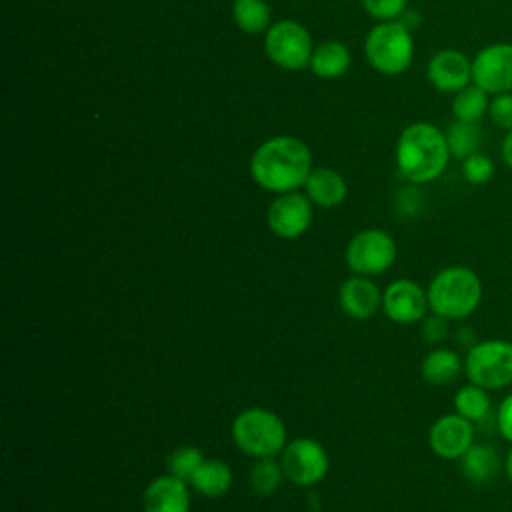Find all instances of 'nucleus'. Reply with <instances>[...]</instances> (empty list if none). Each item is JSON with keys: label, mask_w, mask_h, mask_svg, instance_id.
<instances>
[{"label": "nucleus", "mask_w": 512, "mask_h": 512, "mask_svg": "<svg viewBox=\"0 0 512 512\" xmlns=\"http://www.w3.org/2000/svg\"><path fill=\"white\" fill-rule=\"evenodd\" d=\"M382 308L396 324H414L426 316L428 294L414 280L402 278L386 286L382 294Z\"/></svg>", "instance_id": "obj_12"}, {"label": "nucleus", "mask_w": 512, "mask_h": 512, "mask_svg": "<svg viewBox=\"0 0 512 512\" xmlns=\"http://www.w3.org/2000/svg\"><path fill=\"white\" fill-rule=\"evenodd\" d=\"M232 16L246 34H260L270 28V6L264 0H234Z\"/></svg>", "instance_id": "obj_23"}, {"label": "nucleus", "mask_w": 512, "mask_h": 512, "mask_svg": "<svg viewBox=\"0 0 512 512\" xmlns=\"http://www.w3.org/2000/svg\"><path fill=\"white\" fill-rule=\"evenodd\" d=\"M282 478H286L282 464L276 462L274 458H256V462L252 464L250 474H248L250 488L258 496L274 494L280 488Z\"/></svg>", "instance_id": "obj_25"}, {"label": "nucleus", "mask_w": 512, "mask_h": 512, "mask_svg": "<svg viewBox=\"0 0 512 512\" xmlns=\"http://www.w3.org/2000/svg\"><path fill=\"white\" fill-rule=\"evenodd\" d=\"M488 104V92H484L480 86L472 82L454 94L452 112L458 122L478 124L488 114Z\"/></svg>", "instance_id": "obj_22"}, {"label": "nucleus", "mask_w": 512, "mask_h": 512, "mask_svg": "<svg viewBox=\"0 0 512 512\" xmlns=\"http://www.w3.org/2000/svg\"><path fill=\"white\" fill-rule=\"evenodd\" d=\"M396 254V242L386 230L366 228L352 236L346 246L344 258L350 272L370 278L390 270L396 262Z\"/></svg>", "instance_id": "obj_7"}, {"label": "nucleus", "mask_w": 512, "mask_h": 512, "mask_svg": "<svg viewBox=\"0 0 512 512\" xmlns=\"http://www.w3.org/2000/svg\"><path fill=\"white\" fill-rule=\"evenodd\" d=\"M426 76L436 90L456 94L472 84V62L462 52L446 48L430 58Z\"/></svg>", "instance_id": "obj_14"}, {"label": "nucleus", "mask_w": 512, "mask_h": 512, "mask_svg": "<svg viewBox=\"0 0 512 512\" xmlns=\"http://www.w3.org/2000/svg\"><path fill=\"white\" fill-rule=\"evenodd\" d=\"M426 294L432 314L446 320H462L478 308L482 282L472 268L448 266L430 280Z\"/></svg>", "instance_id": "obj_3"}, {"label": "nucleus", "mask_w": 512, "mask_h": 512, "mask_svg": "<svg viewBox=\"0 0 512 512\" xmlns=\"http://www.w3.org/2000/svg\"><path fill=\"white\" fill-rule=\"evenodd\" d=\"M464 374L484 390L512 384V342L500 338L474 342L464 358Z\"/></svg>", "instance_id": "obj_6"}, {"label": "nucleus", "mask_w": 512, "mask_h": 512, "mask_svg": "<svg viewBox=\"0 0 512 512\" xmlns=\"http://www.w3.org/2000/svg\"><path fill=\"white\" fill-rule=\"evenodd\" d=\"M496 424L498 432L504 436V440L512 442V392L500 402L496 412Z\"/></svg>", "instance_id": "obj_32"}, {"label": "nucleus", "mask_w": 512, "mask_h": 512, "mask_svg": "<svg viewBox=\"0 0 512 512\" xmlns=\"http://www.w3.org/2000/svg\"><path fill=\"white\" fill-rule=\"evenodd\" d=\"M202 462H204V454L196 446H180L170 452L166 466L172 476L184 482H190V478L194 476V472L200 468Z\"/></svg>", "instance_id": "obj_27"}, {"label": "nucleus", "mask_w": 512, "mask_h": 512, "mask_svg": "<svg viewBox=\"0 0 512 512\" xmlns=\"http://www.w3.org/2000/svg\"><path fill=\"white\" fill-rule=\"evenodd\" d=\"M312 172V154L296 136H274L260 144L250 160L252 180L276 194L304 186Z\"/></svg>", "instance_id": "obj_1"}, {"label": "nucleus", "mask_w": 512, "mask_h": 512, "mask_svg": "<svg viewBox=\"0 0 512 512\" xmlns=\"http://www.w3.org/2000/svg\"><path fill=\"white\" fill-rule=\"evenodd\" d=\"M464 368L460 356L450 348H434L430 350L420 364L422 378L432 386H446L454 382Z\"/></svg>", "instance_id": "obj_20"}, {"label": "nucleus", "mask_w": 512, "mask_h": 512, "mask_svg": "<svg viewBox=\"0 0 512 512\" xmlns=\"http://www.w3.org/2000/svg\"><path fill=\"white\" fill-rule=\"evenodd\" d=\"M362 6L372 18L388 22L402 16V12L406 10V0H362Z\"/></svg>", "instance_id": "obj_30"}, {"label": "nucleus", "mask_w": 512, "mask_h": 512, "mask_svg": "<svg viewBox=\"0 0 512 512\" xmlns=\"http://www.w3.org/2000/svg\"><path fill=\"white\" fill-rule=\"evenodd\" d=\"M350 66V52L342 42L326 40L318 44L310 58V70L320 78H338Z\"/></svg>", "instance_id": "obj_21"}, {"label": "nucleus", "mask_w": 512, "mask_h": 512, "mask_svg": "<svg viewBox=\"0 0 512 512\" xmlns=\"http://www.w3.org/2000/svg\"><path fill=\"white\" fill-rule=\"evenodd\" d=\"M338 300L346 316L354 320H368L382 306V292L368 276L354 274L342 282Z\"/></svg>", "instance_id": "obj_16"}, {"label": "nucleus", "mask_w": 512, "mask_h": 512, "mask_svg": "<svg viewBox=\"0 0 512 512\" xmlns=\"http://www.w3.org/2000/svg\"><path fill=\"white\" fill-rule=\"evenodd\" d=\"M266 56L284 70H302L310 66L314 52L308 30L296 20H280L266 30Z\"/></svg>", "instance_id": "obj_8"}, {"label": "nucleus", "mask_w": 512, "mask_h": 512, "mask_svg": "<svg viewBox=\"0 0 512 512\" xmlns=\"http://www.w3.org/2000/svg\"><path fill=\"white\" fill-rule=\"evenodd\" d=\"M306 196L310 202L322 208H334L346 198L348 186L344 178L332 168H314L304 182Z\"/></svg>", "instance_id": "obj_17"}, {"label": "nucleus", "mask_w": 512, "mask_h": 512, "mask_svg": "<svg viewBox=\"0 0 512 512\" xmlns=\"http://www.w3.org/2000/svg\"><path fill=\"white\" fill-rule=\"evenodd\" d=\"M472 82L492 96L512 92V44L484 46L472 60Z\"/></svg>", "instance_id": "obj_10"}, {"label": "nucleus", "mask_w": 512, "mask_h": 512, "mask_svg": "<svg viewBox=\"0 0 512 512\" xmlns=\"http://www.w3.org/2000/svg\"><path fill=\"white\" fill-rule=\"evenodd\" d=\"M398 20H400L408 30H414V28L420 24V14L414 12V10H404Z\"/></svg>", "instance_id": "obj_34"}, {"label": "nucleus", "mask_w": 512, "mask_h": 512, "mask_svg": "<svg viewBox=\"0 0 512 512\" xmlns=\"http://www.w3.org/2000/svg\"><path fill=\"white\" fill-rule=\"evenodd\" d=\"M500 152H502V160H504V164L512 170V130H508V132H506V136H504V140H502V148H500Z\"/></svg>", "instance_id": "obj_33"}, {"label": "nucleus", "mask_w": 512, "mask_h": 512, "mask_svg": "<svg viewBox=\"0 0 512 512\" xmlns=\"http://www.w3.org/2000/svg\"><path fill=\"white\" fill-rule=\"evenodd\" d=\"M504 470H506V476H508V480L512 482V450L508 452V456H506V462H504Z\"/></svg>", "instance_id": "obj_35"}, {"label": "nucleus", "mask_w": 512, "mask_h": 512, "mask_svg": "<svg viewBox=\"0 0 512 512\" xmlns=\"http://www.w3.org/2000/svg\"><path fill=\"white\" fill-rule=\"evenodd\" d=\"M232 470L224 460L218 458H204L200 468L190 478V486L194 492L206 498H220L232 488Z\"/></svg>", "instance_id": "obj_18"}, {"label": "nucleus", "mask_w": 512, "mask_h": 512, "mask_svg": "<svg viewBox=\"0 0 512 512\" xmlns=\"http://www.w3.org/2000/svg\"><path fill=\"white\" fill-rule=\"evenodd\" d=\"M488 118L502 130H512V92L494 94L488 104Z\"/></svg>", "instance_id": "obj_29"}, {"label": "nucleus", "mask_w": 512, "mask_h": 512, "mask_svg": "<svg viewBox=\"0 0 512 512\" xmlns=\"http://www.w3.org/2000/svg\"><path fill=\"white\" fill-rule=\"evenodd\" d=\"M364 52L370 66L380 74H402L414 58L412 30H408L400 20L380 22L368 32Z\"/></svg>", "instance_id": "obj_5"}, {"label": "nucleus", "mask_w": 512, "mask_h": 512, "mask_svg": "<svg viewBox=\"0 0 512 512\" xmlns=\"http://www.w3.org/2000/svg\"><path fill=\"white\" fill-rule=\"evenodd\" d=\"M446 332H448V320L438 316V314H432L430 318H426L424 322V328H422V336L426 342L430 344H438L446 338Z\"/></svg>", "instance_id": "obj_31"}, {"label": "nucleus", "mask_w": 512, "mask_h": 512, "mask_svg": "<svg viewBox=\"0 0 512 512\" xmlns=\"http://www.w3.org/2000/svg\"><path fill=\"white\" fill-rule=\"evenodd\" d=\"M188 482L164 474L156 476L142 494V512H190Z\"/></svg>", "instance_id": "obj_15"}, {"label": "nucleus", "mask_w": 512, "mask_h": 512, "mask_svg": "<svg viewBox=\"0 0 512 512\" xmlns=\"http://www.w3.org/2000/svg\"><path fill=\"white\" fill-rule=\"evenodd\" d=\"M472 422L460 414L440 416L428 432V444L432 452L444 460H460V456L474 444Z\"/></svg>", "instance_id": "obj_13"}, {"label": "nucleus", "mask_w": 512, "mask_h": 512, "mask_svg": "<svg viewBox=\"0 0 512 512\" xmlns=\"http://www.w3.org/2000/svg\"><path fill=\"white\" fill-rule=\"evenodd\" d=\"M460 470L474 484L492 482L500 472V456L488 444H472L460 456Z\"/></svg>", "instance_id": "obj_19"}, {"label": "nucleus", "mask_w": 512, "mask_h": 512, "mask_svg": "<svg viewBox=\"0 0 512 512\" xmlns=\"http://www.w3.org/2000/svg\"><path fill=\"white\" fill-rule=\"evenodd\" d=\"M238 450L252 458H272L288 444V434L282 418L268 408L252 406L242 410L230 428Z\"/></svg>", "instance_id": "obj_4"}, {"label": "nucleus", "mask_w": 512, "mask_h": 512, "mask_svg": "<svg viewBox=\"0 0 512 512\" xmlns=\"http://www.w3.org/2000/svg\"><path fill=\"white\" fill-rule=\"evenodd\" d=\"M450 156L446 134L430 122L406 126L396 144L398 172L412 184L436 180L446 170Z\"/></svg>", "instance_id": "obj_2"}, {"label": "nucleus", "mask_w": 512, "mask_h": 512, "mask_svg": "<svg viewBox=\"0 0 512 512\" xmlns=\"http://www.w3.org/2000/svg\"><path fill=\"white\" fill-rule=\"evenodd\" d=\"M454 408H456V414L464 416L466 420L482 422L490 412L488 390H484L472 382L462 386L454 396Z\"/></svg>", "instance_id": "obj_24"}, {"label": "nucleus", "mask_w": 512, "mask_h": 512, "mask_svg": "<svg viewBox=\"0 0 512 512\" xmlns=\"http://www.w3.org/2000/svg\"><path fill=\"white\" fill-rule=\"evenodd\" d=\"M284 476L296 486H314L328 474L326 448L310 436L290 440L280 452Z\"/></svg>", "instance_id": "obj_9"}, {"label": "nucleus", "mask_w": 512, "mask_h": 512, "mask_svg": "<svg viewBox=\"0 0 512 512\" xmlns=\"http://www.w3.org/2000/svg\"><path fill=\"white\" fill-rule=\"evenodd\" d=\"M446 140H448V148L450 154L458 160H464L468 156H472L474 152H478L480 148V128L478 124H468V122H454L448 132H446Z\"/></svg>", "instance_id": "obj_26"}, {"label": "nucleus", "mask_w": 512, "mask_h": 512, "mask_svg": "<svg viewBox=\"0 0 512 512\" xmlns=\"http://www.w3.org/2000/svg\"><path fill=\"white\" fill-rule=\"evenodd\" d=\"M494 162L490 156L482 154V152H474L472 156L462 160V174L466 178V182L474 184V186H482L486 182L492 180L494 176Z\"/></svg>", "instance_id": "obj_28"}, {"label": "nucleus", "mask_w": 512, "mask_h": 512, "mask_svg": "<svg viewBox=\"0 0 512 512\" xmlns=\"http://www.w3.org/2000/svg\"><path fill=\"white\" fill-rule=\"evenodd\" d=\"M312 222L310 198L300 192L278 194L276 200L268 206L266 224L274 236L284 240L300 238Z\"/></svg>", "instance_id": "obj_11"}]
</instances>
